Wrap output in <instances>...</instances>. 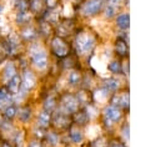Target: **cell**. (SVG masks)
<instances>
[{"instance_id":"cell-1","label":"cell","mask_w":160,"mask_h":147,"mask_svg":"<svg viewBox=\"0 0 160 147\" xmlns=\"http://www.w3.org/2000/svg\"><path fill=\"white\" fill-rule=\"evenodd\" d=\"M75 46H76L78 52L86 55V54H89L94 49L95 39L91 35L86 34V32H81V34L78 35V37L75 40Z\"/></svg>"},{"instance_id":"cell-2","label":"cell","mask_w":160,"mask_h":147,"mask_svg":"<svg viewBox=\"0 0 160 147\" xmlns=\"http://www.w3.org/2000/svg\"><path fill=\"white\" fill-rule=\"evenodd\" d=\"M30 57L32 60L34 66L38 70L46 69V66H48V55H46V51L41 46H39V45L32 46L30 49Z\"/></svg>"},{"instance_id":"cell-3","label":"cell","mask_w":160,"mask_h":147,"mask_svg":"<svg viewBox=\"0 0 160 147\" xmlns=\"http://www.w3.org/2000/svg\"><path fill=\"white\" fill-rule=\"evenodd\" d=\"M102 7L101 0H86L81 6V12L85 16H92L96 15Z\"/></svg>"},{"instance_id":"cell-4","label":"cell","mask_w":160,"mask_h":147,"mask_svg":"<svg viewBox=\"0 0 160 147\" xmlns=\"http://www.w3.org/2000/svg\"><path fill=\"white\" fill-rule=\"evenodd\" d=\"M51 49L54 51V54L59 57H65L69 54V46L68 44L59 36L54 37L51 41Z\"/></svg>"},{"instance_id":"cell-5","label":"cell","mask_w":160,"mask_h":147,"mask_svg":"<svg viewBox=\"0 0 160 147\" xmlns=\"http://www.w3.org/2000/svg\"><path fill=\"white\" fill-rule=\"evenodd\" d=\"M79 107L78 100L75 96L72 95H65L61 98V108L64 111V113H71V112H76Z\"/></svg>"},{"instance_id":"cell-6","label":"cell","mask_w":160,"mask_h":147,"mask_svg":"<svg viewBox=\"0 0 160 147\" xmlns=\"http://www.w3.org/2000/svg\"><path fill=\"white\" fill-rule=\"evenodd\" d=\"M35 83H36V77H35V75L31 72V71H29V70H25L24 71V74H22V76H21V90H24L25 92H28V91H30L34 86H35Z\"/></svg>"},{"instance_id":"cell-7","label":"cell","mask_w":160,"mask_h":147,"mask_svg":"<svg viewBox=\"0 0 160 147\" xmlns=\"http://www.w3.org/2000/svg\"><path fill=\"white\" fill-rule=\"evenodd\" d=\"M104 113H105V120H108V121H110V122H116V121H119L120 117H121L120 110H119L118 107L112 106V105L105 107Z\"/></svg>"},{"instance_id":"cell-8","label":"cell","mask_w":160,"mask_h":147,"mask_svg":"<svg viewBox=\"0 0 160 147\" xmlns=\"http://www.w3.org/2000/svg\"><path fill=\"white\" fill-rule=\"evenodd\" d=\"M52 122H54V125H55L56 127H59V128H65V127H68V126L70 125V118H69V116H68L66 113L60 112V113H56V115L54 116Z\"/></svg>"},{"instance_id":"cell-9","label":"cell","mask_w":160,"mask_h":147,"mask_svg":"<svg viewBox=\"0 0 160 147\" xmlns=\"http://www.w3.org/2000/svg\"><path fill=\"white\" fill-rule=\"evenodd\" d=\"M21 87V77L19 75H15L12 78L8 81V91L11 95H16Z\"/></svg>"},{"instance_id":"cell-10","label":"cell","mask_w":160,"mask_h":147,"mask_svg":"<svg viewBox=\"0 0 160 147\" xmlns=\"http://www.w3.org/2000/svg\"><path fill=\"white\" fill-rule=\"evenodd\" d=\"M112 106L115 107H122V108H128L129 107V95L128 93H120L114 96L112 98Z\"/></svg>"},{"instance_id":"cell-11","label":"cell","mask_w":160,"mask_h":147,"mask_svg":"<svg viewBox=\"0 0 160 147\" xmlns=\"http://www.w3.org/2000/svg\"><path fill=\"white\" fill-rule=\"evenodd\" d=\"M16 75V67L12 62H9L5 67H4V71H2V78L5 82H8L10 78H12L14 76Z\"/></svg>"},{"instance_id":"cell-12","label":"cell","mask_w":160,"mask_h":147,"mask_svg":"<svg viewBox=\"0 0 160 147\" xmlns=\"http://www.w3.org/2000/svg\"><path fill=\"white\" fill-rule=\"evenodd\" d=\"M50 121H51V117H50V112H46V111H42L39 117H38V126L40 128H46L49 125H50Z\"/></svg>"},{"instance_id":"cell-13","label":"cell","mask_w":160,"mask_h":147,"mask_svg":"<svg viewBox=\"0 0 160 147\" xmlns=\"http://www.w3.org/2000/svg\"><path fill=\"white\" fill-rule=\"evenodd\" d=\"M21 36H22L25 40L31 41V40H34V39H36L38 31H36L32 26H28V27H25V29L21 31Z\"/></svg>"},{"instance_id":"cell-14","label":"cell","mask_w":160,"mask_h":147,"mask_svg":"<svg viewBox=\"0 0 160 147\" xmlns=\"http://www.w3.org/2000/svg\"><path fill=\"white\" fill-rule=\"evenodd\" d=\"M30 17H31L30 14L28 12V10H25V11H18L15 20H16V24H18V25H22V24L29 22Z\"/></svg>"},{"instance_id":"cell-15","label":"cell","mask_w":160,"mask_h":147,"mask_svg":"<svg viewBox=\"0 0 160 147\" xmlns=\"http://www.w3.org/2000/svg\"><path fill=\"white\" fill-rule=\"evenodd\" d=\"M19 118L22 121V122H28L31 117V108L28 107V106H24L21 108H19Z\"/></svg>"},{"instance_id":"cell-16","label":"cell","mask_w":160,"mask_h":147,"mask_svg":"<svg viewBox=\"0 0 160 147\" xmlns=\"http://www.w3.org/2000/svg\"><path fill=\"white\" fill-rule=\"evenodd\" d=\"M74 121H75V123H78V125H85V123L89 121V116L86 115V112L79 111V112H75V115H74Z\"/></svg>"},{"instance_id":"cell-17","label":"cell","mask_w":160,"mask_h":147,"mask_svg":"<svg viewBox=\"0 0 160 147\" xmlns=\"http://www.w3.org/2000/svg\"><path fill=\"white\" fill-rule=\"evenodd\" d=\"M10 47L8 41H1L0 42V61H4L9 55H10Z\"/></svg>"},{"instance_id":"cell-18","label":"cell","mask_w":160,"mask_h":147,"mask_svg":"<svg viewBox=\"0 0 160 147\" xmlns=\"http://www.w3.org/2000/svg\"><path fill=\"white\" fill-rule=\"evenodd\" d=\"M115 50H116L118 55H120V56H125L126 52H128V45L125 44L124 40L120 39V40H118L116 44H115Z\"/></svg>"},{"instance_id":"cell-19","label":"cell","mask_w":160,"mask_h":147,"mask_svg":"<svg viewBox=\"0 0 160 147\" xmlns=\"http://www.w3.org/2000/svg\"><path fill=\"white\" fill-rule=\"evenodd\" d=\"M116 24L120 29H128L129 27V15L128 14H120L116 19Z\"/></svg>"},{"instance_id":"cell-20","label":"cell","mask_w":160,"mask_h":147,"mask_svg":"<svg viewBox=\"0 0 160 147\" xmlns=\"http://www.w3.org/2000/svg\"><path fill=\"white\" fill-rule=\"evenodd\" d=\"M55 107H56V100H55L52 96L48 97V98L44 101V108H45L46 112H52V111L55 110Z\"/></svg>"},{"instance_id":"cell-21","label":"cell","mask_w":160,"mask_h":147,"mask_svg":"<svg viewBox=\"0 0 160 147\" xmlns=\"http://www.w3.org/2000/svg\"><path fill=\"white\" fill-rule=\"evenodd\" d=\"M119 87V81L116 78H108L104 83V88L106 91H115Z\"/></svg>"},{"instance_id":"cell-22","label":"cell","mask_w":160,"mask_h":147,"mask_svg":"<svg viewBox=\"0 0 160 147\" xmlns=\"http://www.w3.org/2000/svg\"><path fill=\"white\" fill-rule=\"evenodd\" d=\"M75 97H76L79 105H89L90 97H89V93H88L86 91H80V92H78V95H76Z\"/></svg>"},{"instance_id":"cell-23","label":"cell","mask_w":160,"mask_h":147,"mask_svg":"<svg viewBox=\"0 0 160 147\" xmlns=\"http://www.w3.org/2000/svg\"><path fill=\"white\" fill-rule=\"evenodd\" d=\"M70 138H71V141H72L74 143H80V142L82 141L84 136H82V133H81L80 130L72 128V130L70 131Z\"/></svg>"},{"instance_id":"cell-24","label":"cell","mask_w":160,"mask_h":147,"mask_svg":"<svg viewBox=\"0 0 160 147\" xmlns=\"http://www.w3.org/2000/svg\"><path fill=\"white\" fill-rule=\"evenodd\" d=\"M108 93L109 91H106L105 88H101V90H96L95 93H94V97L98 102H105L108 100Z\"/></svg>"},{"instance_id":"cell-25","label":"cell","mask_w":160,"mask_h":147,"mask_svg":"<svg viewBox=\"0 0 160 147\" xmlns=\"http://www.w3.org/2000/svg\"><path fill=\"white\" fill-rule=\"evenodd\" d=\"M68 82L71 86H76L80 82V74L78 71H71L68 76Z\"/></svg>"},{"instance_id":"cell-26","label":"cell","mask_w":160,"mask_h":147,"mask_svg":"<svg viewBox=\"0 0 160 147\" xmlns=\"http://www.w3.org/2000/svg\"><path fill=\"white\" fill-rule=\"evenodd\" d=\"M16 113H18V108L14 105H8L5 107V110H4V115H5V117L8 120H11L12 117H15Z\"/></svg>"},{"instance_id":"cell-27","label":"cell","mask_w":160,"mask_h":147,"mask_svg":"<svg viewBox=\"0 0 160 147\" xmlns=\"http://www.w3.org/2000/svg\"><path fill=\"white\" fill-rule=\"evenodd\" d=\"M46 140L50 146H58V143H59V136L55 132H49L46 135Z\"/></svg>"},{"instance_id":"cell-28","label":"cell","mask_w":160,"mask_h":147,"mask_svg":"<svg viewBox=\"0 0 160 147\" xmlns=\"http://www.w3.org/2000/svg\"><path fill=\"white\" fill-rule=\"evenodd\" d=\"M108 69H109L110 72L116 74V72H119V71L121 70V66H120V62H119V61H111V62L108 65Z\"/></svg>"},{"instance_id":"cell-29","label":"cell","mask_w":160,"mask_h":147,"mask_svg":"<svg viewBox=\"0 0 160 147\" xmlns=\"http://www.w3.org/2000/svg\"><path fill=\"white\" fill-rule=\"evenodd\" d=\"M115 11H116V10H115V6L108 4V5L105 6V11H104V14H105L106 17H112V16L115 15Z\"/></svg>"},{"instance_id":"cell-30","label":"cell","mask_w":160,"mask_h":147,"mask_svg":"<svg viewBox=\"0 0 160 147\" xmlns=\"http://www.w3.org/2000/svg\"><path fill=\"white\" fill-rule=\"evenodd\" d=\"M29 6L34 12H38L41 9V1L40 0H31V4H29Z\"/></svg>"},{"instance_id":"cell-31","label":"cell","mask_w":160,"mask_h":147,"mask_svg":"<svg viewBox=\"0 0 160 147\" xmlns=\"http://www.w3.org/2000/svg\"><path fill=\"white\" fill-rule=\"evenodd\" d=\"M50 31H51V27H50L49 22H41L40 24V32L42 35H49Z\"/></svg>"},{"instance_id":"cell-32","label":"cell","mask_w":160,"mask_h":147,"mask_svg":"<svg viewBox=\"0 0 160 147\" xmlns=\"http://www.w3.org/2000/svg\"><path fill=\"white\" fill-rule=\"evenodd\" d=\"M16 6H18V10L19 11H25V10L29 9V4H28L26 0H19L16 2Z\"/></svg>"},{"instance_id":"cell-33","label":"cell","mask_w":160,"mask_h":147,"mask_svg":"<svg viewBox=\"0 0 160 147\" xmlns=\"http://www.w3.org/2000/svg\"><path fill=\"white\" fill-rule=\"evenodd\" d=\"M0 128H1L4 132H6V133H9V132L12 131V126H11V123H10V122H6V121L0 123Z\"/></svg>"},{"instance_id":"cell-34","label":"cell","mask_w":160,"mask_h":147,"mask_svg":"<svg viewBox=\"0 0 160 147\" xmlns=\"http://www.w3.org/2000/svg\"><path fill=\"white\" fill-rule=\"evenodd\" d=\"M9 98V91L5 87H0V102L6 101Z\"/></svg>"},{"instance_id":"cell-35","label":"cell","mask_w":160,"mask_h":147,"mask_svg":"<svg viewBox=\"0 0 160 147\" xmlns=\"http://www.w3.org/2000/svg\"><path fill=\"white\" fill-rule=\"evenodd\" d=\"M96 113H98L96 108H95L92 105H89V106H88V110H86V115L89 116V118L95 117V116H96Z\"/></svg>"},{"instance_id":"cell-36","label":"cell","mask_w":160,"mask_h":147,"mask_svg":"<svg viewBox=\"0 0 160 147\" xmlns=\"http://www.w3.org/2000/svg\"><path fill=\"white\" fill-rule=\"evenodd\" d=\"M15 142H16L18 147H21V146H22V142H24V133H22L21 131L16 133V136H15Z\"/></svg>"},{"instance_id":"cell-37","label":"cell","mask_w":160,"mask_h":147,"mask_svg":"<svg viewBox=\"0 0 160 147\" xmlns=\"http://www.w3.org/2000/svg\"><path fill=\"white\" fill-rule=\"evenodd\" d=\"M90 132V135H88V136H90V137H95L98 133H99V127L98 126H89V128H88V133Z\"/></svg>"},{"instance_id":"cell-38","label":"cell","mask_w":160,"mask_h":147,"mask_svg":"<svg viewBox=\"0 0 160 147\" xmlns=\"http://www.w3.org/2000/svg\"><path fill=\"white\" fill-rule=\"evenodd\" d=\"M91 147H106L105 140H104V138H100V140L92 142V143H91Z\"/></svg>"},{"instance_id":"cell-39","label":"cell","mask_w":160,"mask_h":147,"mask_svg":"<svg viewBox=\"0 0 160 147\" xmlns=\"http://www.w3.org/2000/svg\"><path fill=\"white\" fill-rule=\"evenodd\" d=\"M45 4L48 5L49 9H54L58 5V0H45Z\"/></svg>"},{"instance_id":"cell-40","label":"cell","mask_w":160,"mask_h":147,"mask_svg":"<svg viewBox=\"0 0 160 147\" xmlns=\"http://www.w3.org/2000/svg\"><path fill=\"white\" fill-rule=\"evenodd\" d=\"M122 136L125 137V140H129V126L126 125L125 127H124V130H122Z\"/></svg>"},{"instance_id":"cell-41","label":"cell","mask_w":160,"mask_h":147,"mask_svg":"<svg viewBox=\"0 0 160 147\" xmlns=\"http://www.w3.org/2000/svg\"><path fill=\"white\" fill-rule=\"evenodd\" d=\"M109 147H124V146L120 142H118V141H112V142H110Z\"/></svg>"},{"instance_id":"cell-42","label":"cell","mask_w":160,"mask_h":147,"mask_svg":"<svg viewBox=\"0 0 160 147\" xmlns=\"http://www.w3.org/2000/svg\"><path fill=\"white\" fill-rule=\"evenodd\" d=\"M28 147H41V145H40V142H38V141H32L31 143H29Z\"/></svg>"},{"instance_id":"cell-43","label":"cell","mask_w":160,"mask_h":147,"mask_svg":"<svg viewBox=\"0 0 160 147\" xmlns=\"http://www.w3.org/2000/svg\"><path fill=\"white\" fill-rule=\"evenodd\" d=\"M108 2H109L110 5H114V6H115V5L119 2V0H108Z\"/></svg>"},{"instance_id":"cell-44","label":"cell","mask_w":160,"mask_h":147,"mask_svg":"<svg viewBox=\"0 0 160 147\" xmlns=\"http://www.w3.org/2000/svg\"><path fill=\"white\" fill-rule=\"evenodd\" d=\"M2 147H11V146H10L9 143H6V142H5V143H2Z\"/></svg>"},{"instance_id":"cell-45","label":"cell","mask_w":160,"mask_h":147,"mask_svg":"<svg viewBox=\"0 0 160 147\" xmlns=\"http://www.w3.org/2000/svg\"><path fill=\"white\" fill-rule=\"evenodd\" d=\"M14 1H15V2H18V1H19V0H14Z\"/></svg>"},{"instance_id":"cell-46","label":"cell","mask_w":160,"mask_h":147,"mask_svg":"<svg viewBox=\"0 0 160 147\" xmlns=\"http://www.w3.org/2000/svg\"><path fill=\"white\" fill-rule=\"evenodd\" d=\"M0 11H1V6H0Z\"/></svg>"}]
</instances>
